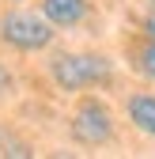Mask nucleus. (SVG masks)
Returning a JSON list of instances; mask_svg holds the SVG:
<instances>
[{
  "label": "nucleus",
  "instance_id": "nucleus-1",
  "mask_svg": "<svg viewBox=\"0 0 155 159\" xmlns=\"http://www.w3.org/2000/svg\"><path fill=\"white\" fill-rule=\"evenodd\" d=\"M49 72L64 91H83V87H95V84L110 80V61L99 53H61L49 65Z\"/></svg>",
  "mask_w": 155,
  "mask_h": 159
},
{
  "label": "nucleus",
  "instance_id": "nucleus-2",
  "mask_svg": "<svg viewBox=\"0 0 155 159\" xmlns=\"http://www.w3.org/2000/svg\"><path fill=\"white\" fill-rule=\"evenodd\" d=\"M0 38L11 46V49H23V53H34V49H46L53 42V23L46 15H30V11H8L0 19Z\"/></svg>",
  "mask_w": 155,
  "mask_h": 159
},
{
  "label": "nucleus",
  "instance_id": "nucleus-3",
  "mask_svg": "<svg viewBox=\"0 0 155 159\" xmlns=\"http://www.w3.org/2000/svg\"><path fill=\"white\" fill-rule=\"evenodd\" d=\"M72 136L80 144H87V148H99V144H106L113 136V117H110V110L99 102V98H83V102L76 106V114H72Z\"/></svg>",
  "mask_w": 155,
  "mask_h": 159
},
{
  "label": "nucleus",
  "instance_id": "nucleus-4",
  "mask_svg": "<svg viewBox=\"0 0 155 159\" xmlns=\"http://www.w3.org/2000/svg\"><path fill=\"white\" fill-rule=\"evenodd\" d=\"M42 15L53 27H76L87 15V0H42Z\"/></svg>",
  "mask_w": 155,
  "mask_h": 159
},
{
  "label": "nucleus",
  "instance_id": "nucleus-5",
  "mask_svg": "<svg viewBox=\"0 0 155 159\" xmlns=\"http://www.w3.org/2000/svg\"><path fill=\"white\" fill-rule=\"evenodd\" d=\"M125 110H129V121L136 125L140 133L155 136V95H132Z\"/></svg>",
  "mask_w": 155,
  "mask_h": 159
},
{
  "label": "nucleus",
  "instance_id": "nucleus-6",
  "mask_svg": "<svg viewBox=\"0 0 155 159\" xmlns=\"http://www.w3.org/2000/svg\"><path fill=\"white\" fill-rule=\"evenodd\" d=\"M140 68H144V76H151V80H155V38L148 42V49L140 53Z\"/></svg>",
  "mask_w": 155,
  "mask_h": 159
},
{
  "label": "nucleus",
  "instance_id": "nucleus-7",
  "mask_svg": "<svg viewBox=\"0 0 155 159\" xmlns=\"http://www.w3.org/2000/svg\"><path fill=\"white\" fill-rule=\"evenodd\" d=\"M4 91H11V76H8V68H0V95Z\"/></svg>",
  "mask_w": 155,
  "mask_h": 159
},
{
  "label": "nucleus",
  "instance_id": "nucleus-8",
  "mask_svg": "<svg viewBox=\"0 0 155 159\" xmlns=\"http://www.w3.org/2000/svg\"><path fill=\"white\" fill-rule=\"evenodd\" d=\"M144 30H148V38H155V15H148V23H144Z\"/></svg>",
  "mask_w": 155,
  "mask_h": 159
}]
</instances>
